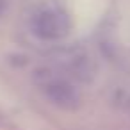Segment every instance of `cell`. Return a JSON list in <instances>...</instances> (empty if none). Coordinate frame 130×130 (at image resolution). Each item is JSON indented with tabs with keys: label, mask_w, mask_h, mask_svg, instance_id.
<instances>
[{
	"label": "cell",
	"mask_w": 130,
	"mask_h": 130,
	"mask_svg": "<svg viewBox=\"0 0 130 130\" xmlns=\"http://www.w3.org/2000/svg\"><path fill=\"white\" fill-rule=\"evenodd\" d=\"M32 30L39 39L45 41H57L61 38H64L70 30V22L68 18L54 9H46L41 11L32 23Z\"/></svg>",
	"instance_id": "6da1fadb"
},
{
	"label": "cell",
	"mask_w": 130,
	"mask_h": 130,
	"mask_svg": "<svg viewBox=\"0 0 130 130\" xmlns=\"http://www.w3.org/2000/svg\"><path fill=\"white\" fill-rule=\"evenodd\" d=\"M43 89L46 98L62 110H75L80 107V93L66 80L50 78L43 82Z\"/></svg>",
	"instance_id": "7a4b0ae2"
},
{
	"label": "cell",
	"mask_w": 130,
	"mask_h": 130,
	"mask_svg": "<svg viewBox=\"0 0 130 130\" xmlns=\"http://www.w3.org/2000/svg\"><path fill=\"white\" fill-rule=\"evenodd\" d=\"M6 11V0H0V14Z\"/></svg>",
	"instance_id": "3957f363"
}]
</instances>
